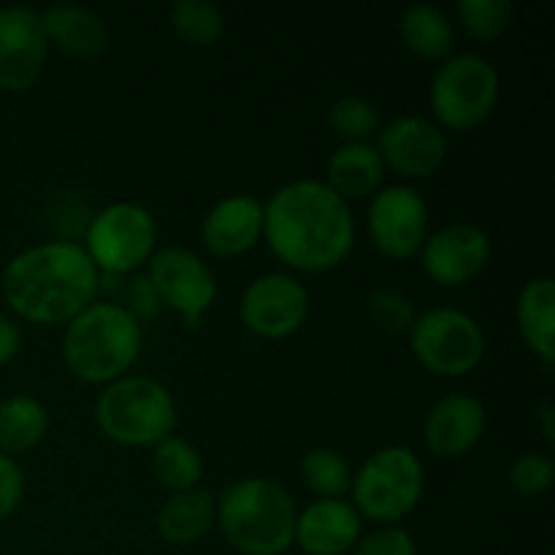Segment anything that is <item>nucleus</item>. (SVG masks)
<instances>
[{"instance_id":"nucleus-10","label":"nucleus","mask_w":555,"mask_h":555,"mask_svg":"<svg viewBox=\"0 0 555 555\" xmlns=\"http://www.w3.org/2000/svg\"><path fill=\"white\" fill-rule=\"evenodd\" d=\"M146 276L163 307L177 312L188 328H198L217 301L215 271L188 247H163L146 263Z\"/></svg>"},{"instance_id":"nucleus-21","label":"nucleus","mask_w":555,"mask_h":555,"mask_svg":"<svg viewBox=\"0 0 555 555\" xmlns=\"http://www.w3.org/2000/svg\"><path fill=\"white\" fill-rule=\"evenodd\" d=\"M49 41L74 57H98L108 49V30L101 16L79 3H54L41 11Z\"/></svg>"},{"instance_id":"nucleus-12","label":"nucleus","mask_w":555,"mask_h":555,"mask_svg":"<svg viewBox=\"0 0 555 555\" xmlns=\"http://www.w3.org/2000/svg\"><path fill=\"white\" fill-rule=\"evenodd\" d=\"M238 314L249 334L260 339H287L307 323L309 293L296 276L271 271L249 282L238 301Z\"/></svg>"},{"instance_id":"nucleus-8","label":"nucleus","mask_w":555,"mask_h":555,"mask_svg":"<svg viewBox=\"0 0 555 555\" xmlns=\"http://www.w3.org/2000/svg\"><path fill=\"white\" fill-rule=\"evenodd\" d=\"M90 260L101 276H125L150 263L157 244V222L146 206L117 201L92 215L85 233Z\"/></svg>"},{"instance_id":"nucleus-14","label":"nucleus","mask_w":555,"mask_h":555,"mask_svg":"<svg viewBox=\"0 0 555 555\" xmlns=\"http://www.w3.org/2000/svg\"><path fill=\"white\" fill-rule=\"evenodd\" d=\"M47 49L49 38L43 30L41 11L27 5H3L0 9V90H30L47 65Z\"/></svg>"},{"instance_id":"nucleus-20","label":"nucleus","mask_w":555,"mask_h":555,"mask_svg":"<svg viewBox=\"0 0 555 555\" xmlns=\"http://www.w3.org/2000/svg\"><path fill=\"white\" fill-rule=\"evenodd\" d=\"M217 496L206 488L171 493L157 509L155 529L163 542L173 547H188L204 540L215 524Z\"/></svg>"},{"instance_id":"nucleus-24","label":"nucleus","mask_w":555,"mask_h":555,"mask_svg":"<svg viewBox=\"0 0 555 555\" xmlns=\"http://www.w3.org/2000/svg\"><path fill=\"white\" fill-rule=\"evenodd\" d=\"M49 431V412L36 396L16 393L0 401V453H27L43 442Z\"/></svg>"},{"instance_id":"nucleus-25","label":"nucleus","mask_w":555,"mask_h":555,"mask_svg":"<svg viewBox=\"0 0 555 555\" xmlns=\"http://www.w3.org/2000/svg\"><path fill=\"white\" fill-rule=\"evenodd\" d=\"M152 472L157 482L171 493L190 491V488H198L204 477V459L193 442L171 434L152 448Z\"/></svg>"},{"instance_id":"nucleus-1","label":"nucleus","mask_w":555,"mask_h":555,"mask_svg":"<svg viewBox=\"0 0 555 555\" xmlns=\"http://www.w3.org/2000/svg\"><path fill=\"white\" fill-rule=\"evenodd\" d=\"M263 238L285 266L318 274L336 269L350 255L356 217L325 182L296 179L263 204Z\"/></svg>"},{"instance_id":"nucleus-13","label":"nucleus","mask_w":555,"mask_h":555,"mask_svg":"<svg viewBox=\"0 0 555 555\" xmlns=\"http://www.w3.org/2000/svg\"><path fill=\"white\" fill-rule=\"evenodd\" d=\"M421 266L437 285L461 287L475 280L491 263L493 244L486 228L475 222H453L439 228L423 242Z\"/></svg>"},{"instance_id":"nucleus-34","label":"nucleus","mask_w":555,"mask_h":555,"mask_svg":"<svg viewBox=\"0 0 555 555\" xmlns=\"http://www.w3.org/2000/svg\"><path fill=\"white\" fill-rule=\"evenodd\" d=\"M125 301H128V304H122V307L128 309V312L133 314L139 323L155 318V314L160 312V307H163L160 296H157V291L152 287L150 276H146V274H139V276H133V280H130L128 291H125Z\"/></svg>"},{"instance_id":"nucleus-36","label":"nucleus","mask_w":555,"mask_h":555,"mask_svg":"<svg viewBox=\"0 0 555 555\" xmlns=\"http://www.w3.org/2000/svg\"><path fill=\"white\" fill-rule=\"evenodd\" d=\"M537 417H540L542 434H545V439H547V442H553L555 428H553V406H551V401H542L540 410H537Z\"/></svg>"},{"instance_id":"nucleus-6","label":"nucleus","mask_w":555,"mask_h":555,"mask_svg":"<svg viewBox=\"0 0 555 555\" xmlns=\"http://www.w3.org/2000/svg\"><path fill=\"white\" fill-rule=\"evenodd\" d=\"M426 491V469L404 444L377 450L352 475V507L361 518L396 526L417 507Z\"/></svg>"},{"instance_id":"nucleus-19","label":"nucleus","mask_w":555,"mask_h":555,"mask_svg":"<svg viewBox=\"0 0 555 555\" xmlns=\"http://www.w3.org/2000/svg\"><path fill=\"white\" fill-rule=\"evenodd\" d=\"M325 173V184L350 204L358 198H372L383 188L385 163L377 146L369 141H345L331 152Z\"/></svg>"},{"instance_id":"nucleus-3","label":"nucleus","mask_w":555,"mask_h":555,"mask_svg":"<svg viewBox=\"0 0 555 555\" xmlns=\"http://www.w3.org/2000/svg\"><path fill=\"white\" fill-rule=\"evenodd\" d=\"M296 518L287 488L269 477H244L217 496L215 524L242 555H285L296 537Z\"/></svg>"},{"instance_id":"nucleus-18","label":"nucleus","mask_w":555,"mask_h":555,"mask_svg":"<svg viewBox=\"0 0 555 555\" xmlns=\"http://www.w3.org/2000/svg\"><path fill=\"white\" fill-rule=\"evenodd\" d=\"M363 537V520L345 499H314L298 513L293 545L307 555L350 553Z\"/></svg>"},{"instance_id":"nucleus-15","label":"nucleus","mask_w":555,"mask_h":555,"mask_svg":"<svg viewBox=\"0 0 555 555\" xmlns=\"http://www.w3.org/2000/svg\"><path fill=\"white\" fill-rule=\"evenodd\" d=\"M377 152L385 168L406 179H423L439 171L448 157V135L434 119L404 114L379 128Z\"/></svg>"},{"instance_id":"nucleus-11","label":"nucleus","mask_w":555,"mask_h":555,"mask_svg":"<svg viewBox=\"0 0 555 555\" xmlns=\"http://www.w3.org/2000/svg\"><path fill=\"white\" fill-rule=\"evenodd\" d=\"M369 238L390 260H406L421 253L428 238V206L410 184L379 188L369 201Z\"/></svg>"},{"instance_id":"nucleus-16","label":"nucleus","mask_w":555,"mask_h":555,"mask_svg":"<svg viewBox=\"0 0 555 555\" xmlns=\"http://www.w3.org/2000/svg\"><path fill=\"white\" fill-rule=\"evenodd\" d=\"M486 428L488 412L480 399L469 393H450L428 410L423 439L439 459H461L480 442Z\"/></svg>"},{"instance_id":"nucleus-17","label":"nucleus","mask_w":555,"mask_h":555,"mask_svg":"<svg viewBox=\"0 0 555 555\" xmlns=\"http://www.w3.org/2000/svg\"><path fill=\"white\" fill-rule=\"evenodd\" d=\"M201 238L217 258L249 253L263 238V201L247 193L220 198L201 222Z\"/></svg>"},{"instance_id":"nucleus-5","label":"nucleus","mask_w":555,"mask_h":555,"mask_svg":"<svg viewBox=\"0 0 555 555\" xmlns=\"http://www.w3.org/2000/svg\"><path fill=\"white\" fill-rule=\"evenodd\" d=\"M95 423L112 442L155 448L177 428V401L160 379L125 374L98 393Z\"/></svg>"},{"instance_id":"nucleus-4","label":"nucleus","mask_w":555,"mask_h":555,"mask_svg":"<svg viewBox=\"0 0 555 555\" xmlns=\"http://www.w3.org/2000/svg\"><path fill=\"white\" fill-rule=\"evenodd\" d=\"M144 347V325L114 301H95L65 323L63 361L74 377L108 385L125 377Z\"/></svg>"},{"instance_id":"nucleus-9","label":"nucleus","mask_w":555,"mask_h":555,"mask_svg":"<svg viewBox=\"0 0 555 555\" xmlns=\"http://www.w3.org/2000/svg\"><path fill=\"white\" fill-rule=\"evenodd\" d=\"M406 334L417 363L437 377H466L486 356L480 323L453 307L426 309Z\"/></svg>"},{"instance_id":"nucleus-31","label":"nucleus","mask_w":555,"mask_h":555,"mask_svg":"<svg viewBox=\"0 0 555 555\" xmlns=\"http://www.w3.org/2000/svg\"><path fill=\"white\" fill-rule=\"evenodd\" d=\"M553 459L545 453H524L513 461L507 472V482L518 496H540L553 480Z\"/></svg>"},{"instance_id":"nucleus-27","label":"nucleus","mask_w":555,"mask_h":555,"mask_svg":"<svg viewBox=\"0 0 555 555\" xmlns=\"http://www.w3.org/2000/svg\"><path fill=\"white\" fill-rule=\"evenodd\" d=\"M173 33L190 47H211L222 36V11L209 0H177L168 11Z\"/></svg>"},{"instance_id":"nucleus-23","label":"nucleus","mask_w":555,"mask_h":555,"mask_svg":"<svg viewBox=\"0 0 555 555\" xmlns=\"http://www.w3.org/2000/svg\"><path fill=\"white\" fill-rule=\"evenodd\" d=\"M399 36L421 60H448L455 47L453 22L434 3H415L401 11Z\"/></svg>"},{"instance_id":"nucleus-35","label":"nucleus","mask_w":555,"mask_h":555,"mask_svg":"<svg viewBox=\"0 0 555 555\" xmlns=\"http://www.w3.org/2000/svg\"><path fill=\"white\" fill-rule=\"evenodd\" d=\"M20 345H22L20 325H16L11 318H3V314H0V366L14 361V356L20 352Z\"/></svg>"},{"instance_id":"nucleus-30","label":"nucleus","mask_w":555,"mask_h":555,"mask_svg":"<svg viewBox=\"0 0 555 555\" xmlns=\"http://www.w3.org/2000/svg\"><path fill=\"white\" fill-rule=\"evenodd\" d=\"M369 314H372V320L379 328L393 331V334L410 331L417 318L412 298L406 293L396 291V287H379V291H374L372 298H369Z\"/></svg>"},{"instance_id":"nucleus-26","label":"nucleus","mask_w":555,"mask_h":555,"mask_svg":"<svg viewBox=\"0 0 555 555\" xmlns=\"http://www.w3.org/2000/svg\"><path fill=\"white\" fill-rule=\"evenodd\" d=\"M301 480L318 499H341L350 493L352 472L341 453L314 448L301 459Z\"/></svg>"},{"instance_id":"nucleus-29","label":"nucleus","mask_w":555,"mask_h":555,"mask_svg":"<svg viewBox=\"0 0 555 555\" xmlns=\"http://www.w3.org/2000/svg\"><path fill=\"white\" fill-rule=\"evenodd\" d=\"M328 125L345 141H366L383 125L379 108L363 95H341L339 101L331 103Z\"/></svg>"},{"instance_id":"nucleus-32","label":"nucleus","mask_w":555,"mask_h":555,"mask_svg":"<svg viewBox=\"0 0 555 555\" xmlns=\"http://www.w3.org/2000/svg\"><path fill=\"white\" fill-rule=\"evenodd\" d=\"M352 555H417V545L415 537L401 526H379L358 540Z\"/></svg>"},{"instance_id":"nucleus-2","label":"nucleus","mask_w":555,"mask_h":555,"mask_svg":"<svg viewBox=\"0 0 555 555\" xmlns=\"http://www.w3.org/2000/svg\"><path fill=\"white\" fill-rule=\"evenodd\" d=\"M101 271L70 238L36 244L5 263L0 293L16 318L36 325L70 323L98 301Z\"/></svg>"},{"instance_id":"nucleus-22","label":"nucleus","mask_w":555,"mask_h":555,"mask_svg":"<svg viewBox=\"0 0 555 555\" xmlns=\"http://www.w3.org/2000/svg\"><path fill=\"white\" fill-rule=\"evenodd\" d=\"M518 331L526 345L545 363L555 358V282L553 276H534L526 282L515 304Z\"/></svg>"},{"instance_id":"nucleus-33","label":"nucleus","mask_w":555,"mask_h":555,"mask_svg":"<svg viewBox=\"0 0 555 555\" xmlns=\"http://www.w3.org/2000/svg\"><path fill=\"white\" fill-rule=\"evenodd\" d=\"M22 496H25V477H22L20 464L11 455L0 453V520L14 515Z\"/></svg>"},{"instance_id":"nucleus-28","label":"nucleus","mask_w":555,"mask_h":555,"mask_svg":"<svg viewBox=\"0 0 555 555\" xmlns=\"http://www.w3.org/2000/svg\"><path fill=\"white\" fill-rule=\"evenodd\" d=\"M455 16L477 41H493L513 25L515 9L509 0H459Z\"/></svg>"},{"instance_id":"nucleus-7","label":"nucleus","mask_w":555,"mask_h":555,"mask_svg":"<svg viewBox=\"0 0 555 555\" xmlns=\"http://www.w3.org/2000/svg\"><path fill=\"white\" fill-rule=\"evenodd\" d=\"M502 92L496 65L475 52L450 54L431 79L428 103L442 130H472L493 114Z\"/></svg>"}]
</instances>
